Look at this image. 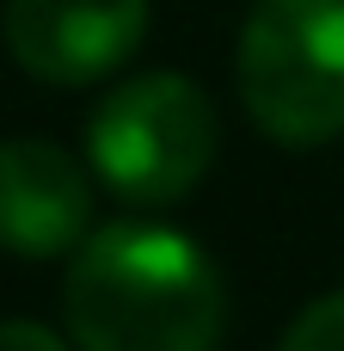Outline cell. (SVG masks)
I'll list each match as a JSON object with an SVG mask.
<instances>
[{
    "mask_svg": "<svg viewBox=\"0 0 344 351\" xmlns=\"http://www.w3.org/2000/svg\"><path fill=\"white\" fill-rule=\"evenodd\" d=\"M62 321L74 351H215L228 333V284L185 228L117 216L68 259Z\"/></svg>",
    "mask_w": 344,
    "mask_h": 351,
    "instance_id": "obj_1",
    "label": "cell"
},
{
    "mask_svg": "<svg viewBox=\"0 0 344 351\" xmlns=\"http://www.w3.org/2000/svg\"><path fill=\"white\" fill-rule=\"evenodd\" d=\"M222 148L209 93L191 74L148 68L98 99L86 117V167L129 210H166L191 197Z\"/></svg>",
    "mask_w": 344,
    "mask_h": 351,
    "instance_id": "obj_2",
    "label": "cell"
},
{
    "mask_svg": "<svg viewBox=\"0 0 344 351\" xmlns=\"http://www.w3.org/2000/svg\"><path fill=\"white\" fill-rule=\"evenodd\" d=\"M246 117L277 148L344 136V0H252L234 43Z\"/></svg>",
    "mask_w": 344,
    "mask_h": 351,
    "instance_id": "obj_3",
    "label": "cell"
},
{
    "mask_svg": "<svg viewBox=\"0 0 344 351\" xmlns=\"http://www.w3.org/2000/svg\"><path fill=\"white\" fill-rule=\"evenodd\" d=\"M154 0H6V49L43 86H92L148 43Z\"/></svg>",
    "mask_w": 344,
    "mask_h": 351,
    "instance_id": "obj_4",
    "label": "cell"
},
{
    "mask_svg": "<svg viewBox=\"0 0 344 351\" xmlns=\"http://www.w3.org/2000/svg\"><path fill=\"white\" fill-rule=\"evenodd\" d=\"M92 167L43 136L0 142V253L12 259H74L92 222Z\"/></svg>",
    "mask_w": 344,
    "mask_h": 351,
    "instance_id": "obj_5",
    "label": "cell"
},
{
    "mask_svg": "<svg viewBox=\"0 0 344 351\" xmlns=\"http://www.w3.org/2000/svg\"><path fill=\"white\" fill-rule=\"evenodd\" d=\"M277 351H344V290L314 296V302L283 327Z\"/></svg>",
    "mask_w": 344,
    "mask_h": 351,
    "instance_id": "obj_6",
    "label": "cell"
},
{
    "mask_svg": "<svg viewBox=\"0 0 344 351\" xmlns=\"http://www.w3.org/2000/svg\"><path fill=\"white\" fill-rule=\"evenodd\" d=\"M0 351H74L62 333H49L43 321H0Z\"/></svg>",
    "mask_w": 344,
    "mask_h": 351,
    "instance_id": "obj_7",
    "label": "cell"
}]
</instances>
